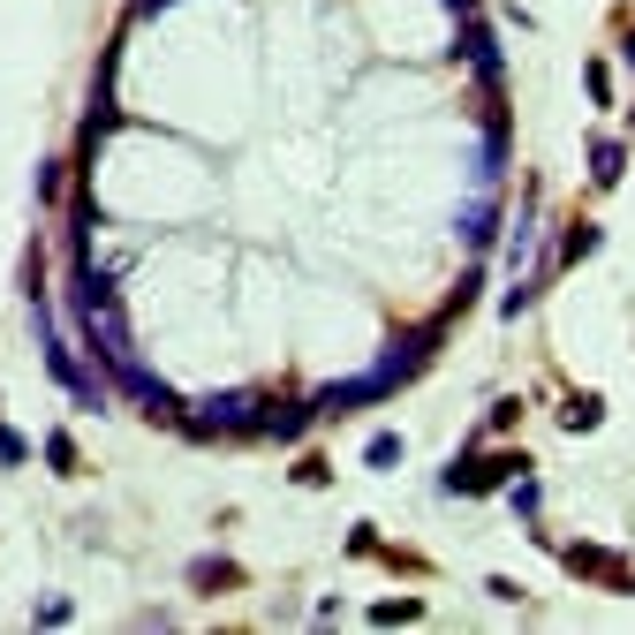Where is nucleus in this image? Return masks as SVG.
Listing matches in <instances>:
<instances>
[{"label":"nucleus","instance_id":"nucleus-3","mask_svg":"<svg viewBox=\"0 0 635 635\" xmlns=\"http://www.w3.org/2000/svg\"><path fill=\"white\" fill-rule=\"evenodd\" d=\"M598 416H605V401H598V394H583V401H567V409H560V424H567V431H590Z\"/></svg>","mask_w":635,"mask_h":635},{"label":"nucleus","instance_id":"nucleus-2","mask_svg":"<svg viewBox=\"0 0 635 635\" xmlns=\"http://www.w3.org/2000/svg\"><path fill=\"white\" fill-rule=\"evenodd\" d=\"M620 174H628V144H613V137H590V182H598V189H613Z\"/></svg>","mask_w":635,"mask_h":635},{"label":"nucleus","instance_id":"nucleus-1","mask_svg":"<svg viewBox=\"0 0 635 635\" xmlns=\"http://www.w3.org/2000/svg\"><path fill=\"white\" fill-rule=\"evenodd\" d=\"M560 560L575 567L583 583H598V590H628V598H635V567L620 560V552H598V545H567Z\"/></svg>","mask_w":635,"mask_h":635},{"label":"nucleus","instance_id":"nucleus-5","mask_svg":"<svg viewBox=\"0 0 635 635\" xmlns=\"http://www.w3.org/2000/svg\"><path fill=\"white\" fill-rule=\"evenodd\" d=\"M583 84H590V99H598V106H613V69H605V53L583 69Z\"/></svg>","mask_w":635,"mask_h":635},{"label":"nucleus","instance_id":"nucleus-4","mask_svg":"<svg viewBox=\"0 0 635 635\" xmlns=\"http://www.w3.org/2000/svg\"><path fill=\"white\" fill-rule=\"evenodd\" d=\"M590 250H598V227H567V242H560V265H575V258H590Z\"/></svg>","mask_w":635,"mask_h":635}]
</instances>
